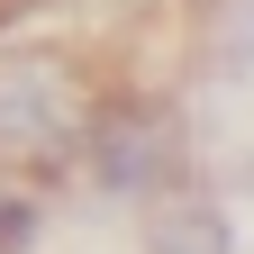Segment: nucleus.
<instances>
[{"label":"nucleus","mask_w":254,"mask_h":254,"mask_svg":"<svg viewBox=\"0 0 254 254\" xmlns=\"http://www.w3.org/2000/svg\"><path fill=\"white\" fill-rule=\"evenodd\" d=\"M154 254H236V227H227V209L209 200V190H164L154 200V236H145Z\"/></svg>","instance_id":"3"},{"label":"nucleus","mask_w":254,"mask_h":254,"mask_svg":"<svg viewBox=\"0 0 254 254\" xmlns=\"http://www.w3.org/2000/svg\"><path fill=\"white\" fill-rule=\"evenodd\" d=\"M37 245V190L0 173V254H27Z\"/></svg>","instance_id":"5"},{"label":"nucleus","mask_w":254,"mask_h":254,"mask_svg":"<svg viewBox=\"0 0 254 254\" xmlns=\"http://www.w3.org/2000/svg\"><path fill=\"white\" fill-rule=\"evenodd\" d=\"M100 100L109 91L73 46L9 37L0 46V173H73Z\"/></svg>","instance_id":"1"},{"label":"nucleus","mask_w":254,"mask_h":254,"mask_svg":"<svg viewBox=\"0 0 254 254\" xmlns=\"http://www.w3.org/2000/svg\"><path fill=\"white\" fill-rule=\"evenodd\" d=\"M209 55L227 73H254V0H218L209 9Z\"/></svg>","instance_id":"4"},{"label":"nucleus","mask_w":254,"mask_h":254,"mask_svg":"<svg viewBox=\"0 0 254 254\" xmlns=\"http://www.w3.org/2000/svg\"><path fill=\"white\" fill-rule=\"evenodd\" d=\"M82 173L100 200H127V209H154L164 190L190 182V145H182V118L164 100H100L91 118V145H82Z\"/></svg>","instance_id":"2"}]
</instances>
